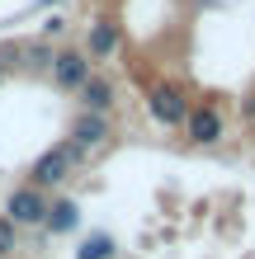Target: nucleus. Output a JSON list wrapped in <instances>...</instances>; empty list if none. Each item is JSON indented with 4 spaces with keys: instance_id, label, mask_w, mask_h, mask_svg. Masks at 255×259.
<instances>
[{
    "instance_id": "obj_11",
    "label": "nucleus",
    "mask_w": 255,
    "mask_h": 259,
    "mask_svg": "<svg viewBox=\"0 0 255 259\" xmlns=\"http://www.w3.org/2000/svg\"><path fill=\"white\" fill-rule=\"evenodd\" d=\"M14 250H19V226L10 217H0V259H10Z\"/></svg>"
},
{
    "instance_id": "obj_4",
    "label": "nucleus",
    "mask_w": 255,
    "mask_h": 259,
    "mask_svg": "<svg viewBox=\"0 0 255 259\" xmlns=\"http://www.w3.org/2000/svg\"><path fill=\"white\" fill-rule=\"evenodd\" d=\"M222 132H227V123H222V109L217 104H194L189 118H185V137L194 146H217Z\"/></svg>"
},
{
    "instance_id": "obj_7",
    "label": "nucleus",
    "mask_w": 255,
    "mask_h": 259,
    "mask_svg": "<svg viewBox=\"0 0 255 259\" xmlns=\"http://www.w3.org/2000/svg\"><path fill=\"white\" fill-rule=\"evenodd\" d=\"M118 42H123V28H118L114 19H95L90 24V33H85V57H114L118 52Z\"/></svg>"
},
{
    "instance_id": "obj_1",
    "label": "nucleus",
    "mask_w": 255,
    "mask_h": 259,
    "mask_svg": "<svg viewBox=\"0 0 255 259\" xmlns=\"http://www.w3.org/2000/svg\"><path fill=\"white\" fill-rule=\"evenodd\" d=\"M76 165H85V151L71 142V137H62L57 146H48V151H43V156L33 160V170H28V184H38L43 193H48V189H57V184H62V179L76 170Z\"/></svg>"
},
{
    "instance_id": "obj_5",
    "label": "nucleus",
    "mask_w": 255,
    "mask_h": 259,
    "mask_svg": "<svg viewBox=\"0 0 255 259\" xmlns=\"http://www.w3.org/2000/svg\"><path fill=\"white\" fill-rule=\"evenodd\" d=\"M52 80H57V90H76L90 80V57L85 52H76V48H66V52H57L52 57Z\"/></svg>"
},
{
    "instance_id": "obj_13",
    "label": "nucleus",
    "mask_w": 255,
    "mask_h": 259,
    "mask_svg": "<svg viewBox=\"0 0 255 259\" xmlns=\"http://www.w3.org/2000/svg\"><path fill=\"white\" fill-rule=\"evenodd\" d=\"M62 33H66V19H62V14H52V19L43 24V38L52 42V38H62Z\"/></svg>"
},
{
    "instance_id": "obj_16",
    "label": "nucleus",
    "mask_w": 255,
    "mask_h": 259,
    "mask_svg": "<svg viewBox=\"0 0 255 259\" xmlns=\"http://www.w3.org/2000/svg\"><path fill=\"white\" fill-rule=\"evenodd\" d=\"M38 5H43V10H52V5H57V0H38Z\"/></svg>"
},
{
    "instance_id": "obj_14",
    "label": "nucleus",
    "mask_w": 255,
    "mask_h": 259,
    "mask_svg": "<svg viewBox=\"0 0 255 259\" xmlns=\"http://www.w3.org/2000/svg\"><path fill=\"white\" fill-rule=\"evenodd\" d=\"M241 118H246V123H255V90L241 99Z\"/></svg>"
},
{
    "instance_id": "obj_6",
    "label": "nucleus",
    "mask_w": 255,
    "mask_h": 259,
    "mask_svg": "<svg viewBox=\"0 0 255 259\" xmlns=\"http://www.w3.org/2000/svg\"><path fill=\"white\" fill-rule=\"evenodd\" d=\"M71 142H76L81 151H85V156H90V151H95V146H104V142H109V137H114V127H109V113H85L81 109V118H76V123H71Z\"/></svg>"
},
{
    "instance_id": "obj_10",
    "label": "nucleus",
    "mask_w": 255,
    "mask_h": 259,
    "mask_svg": "<svg viewBox=\"0 0 255 259\" xmlns=\"http://www.w3.org/2000/svg\"><path fill=\"white\" fill-rule=\"evenodd\" d=\"M114 254H118V240L109 231H90L76 245V259H114Z\"/></svg>"
},
{
    "instance_id": "obj_9",
    "label": "nucleus",
    "mask_w": 255,
    "mask_h": 259,
    "mask_svg": "<svg viewBox=\"0 0 255 259\" xmlns=\"http://www.w3.org/2000/svg\"><path fill=\"white\" fill-rule=\"evenodd\" d=\"M76 95H81V109L85 113H109L114 109V80H109V75H95V71H90V80L76 90Z\"/></svg>"
},
{
    "instance_id": "obj_12",
    "label": "nucleus",
    "mask_w": 255,
    "mask_h": 259,
    "mask_svg": "<svg viewBox=\"0 0 255 259\" xmlns=\"http://www.w3.org/2000/svg\"><path fill=\"white\" fill-rule=\"evenodd\" d=\"M24 57H28V62H33V66H52V48H48V42H33V48H24Z\"/></svg>"
},
{
    "instance_id": "obj_3",
    "label": "nucleus",
    "mask_w": 255,
    "mask_h": 259,
    "mask_svg": "<svg viewBox=\"0 0 255 259\" xmlns=\"http://www.w3.org/2000/svg\"><path fill=\"white\" fill-rule=\"evenodd\" d=\"M48 203H52V198L43 193L38 184H28V179H24V184H14L10 198H5V217L19 226V231H24V226H43V217H48Z\"/></svg>"
},
{
    "instance_id": "obj_2",
    "label": "nucleus",
    "mask_w": 255,
    "mask_h": 259,
    "mask_svg": "<svg viewBox=\"0 0 255 259\" xmlns=\"http://www.w3.org/2000/svg\"><path fill=\"white\" fill-rule=\"evenodd\" d=\"M189 109H194V99H189L179 85H170V80H161V85L147 90V113H152L161 127H179V132H185Z\"/></svg>"
},
{
    "instance_id": "obj_8",
    "label": "nucleus",
    "mask_w": 255,
    "mask_h": 259,
    "mask_svg": "<svg viewBox=\"0 0 255 259\" xmlns=\"http://www.w3.org/2000/svg\"><path fill=\"white\" fill-rule=\"evenodd\" d=\"M43 226H48L52 236H71V231H81V203H76V198H52V203H48V217H43Z\"/></svg>"
},
{
    "instance_id": "obj_15",
    "label": "nucleus",
    "mask_w": 255,
    "mask_h": 259,
    "mask_svg": "<svg viewBox=\"0 0 255 259\" xmlns=\"http://www.w3.org/2000/svg\"><path fill=\"white\" fill-rule=\"evenodd\" d=\"M5 75H10V62H5V57H0V85H5Z\"/></svg>"
}]
</instances>
